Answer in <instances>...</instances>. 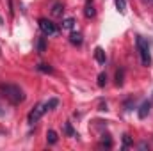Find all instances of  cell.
Segmentation results:
<instances>
[{"instance_id":"obj_8","label":"cell","mask_w":153,"mask_h":151,"mask_svg":"<svg viewBox=\"0 0 153 151\" xmlns=\"http://www.w3.org/2000/svg\"><path fill=\"white\" fill-rule=\"evenodd\" d=\"M62 13H64V5L61 2H55L53 7H52V14L53 16H62Z\"/></svg>"},{"instance_id":"obj_10","label":"cell","mask_w":153,"mask_h":151,"mask_svg":"<svg viewBox=\"0 0 153 151\" xmlns=\"http://www.w3.org/2000/svg\"><path fill=\"white\" fill-rule=\"evenodd\" d=\"M57 139H59V137H57V132H55V130H48V132H46V141H48V144H55Z\"/></svg>"},{"instance_id":"obj_7","label":"cell","mask_w":153,"mask_h":151,"mask_svg":"<svg viewBox=\"0 0 153 151\" xmlns=\"http://www.w3.org/2000/svg\"><path fill=\"white\" fill-rule=\"evenodd\" d=\"M82 41H84V38H82V34H80V32H71V34H70V43H71V44L80 46V44H82Z\"/></svg>"},{"instance_id":"obj_19","label":"cell","mask_w":153,"mask_h":151,"mask_svg":"<svg viewBox=\"0 0 153 151\" xmlns=\"http://www.w3.org/2000/svg\"><path fill=\"white\" fill-rule=\"evenodd\" d=\"M128 146H130V137H128V135H123V148L126 150Z\"/></svg>"},{"instance_id":"obj_17","label":"cell","mask_w":153,"mask_h":151,"mask_svg":"<svg viewBox=\"0 0 153 151\" xmlns=\"http://www.w3.org/2000/svg\"><path fill=\"white\" fill-rule=\"evenodd\" d=\"M105 84H107V75L105 73H100L98 75V87H105Z\"/></svg>"},{"instance_id":"obj_12","label":"cell","mask_w":153,"mask_h":151,"mask_svg":"<svg viewBox=\"0 0 153 151\" xmlns=\"http://www.w3.org/2000/svg\"><path fill=\"white\" fill-rule=\"evenodd\" d=\"M94 13H96V11H94L93 4L87 0V4H85V16H87V18H93V16H94Z\"/></svg>"},{"instance_id":"obj_4","label":"cell","mask_w":153,"mask_h":151,"mask_svg":"<svg viewBox=\"0 0 153 151\" xmlns=\"http://www.w3.org/2000/svg\"><path fill=\"white\" fill-rule=\"evenodd\" d=\"M48 109H46V105L45 103H39V105H36L32 110H30V114H29V123L30 124H34V123H38L39 119L45 115V112H46Z\"/></svg>"},{"instance_id":"obj_20","label":"cell","mask_w":153,"mask_h":151,"mask_svg":"<svg viewBox=\"0 0 153 151\" xmlns=\"http://www.w3.org/2000/svg\"><path fill=\"white\" fill-rule=\"evenodd\" d=\"M100 110H107V103H102L100 105Z\"/></svg>"},{"instance_id":"obj_16","label":"cell","mask_w":153,"mask_h":151,"mask_svg":"<svg viewBox=\"0 0 153 151\" xmlns=\"http://www.w3.org/2000/svg\"><path fill=\"white\" fill-rule=\"evenodd\" d=\"M116 7H117L119 13H125V9H126V0H116Z\"/></svg>"},{"instance_id":"obj_2","label":"cell","mask_w":153,"mask_h":151,"mask_svg":"<svg viewBox=\"0 0 153 151\" xmlns=\"http://www.w3.org/2000/svg\"><path fill=\"white\" fill-rule=\"evenodd\" d=\"M135 43H137V50H139L143 66H150V64H152V53H150V44H148V41L144 38H141V36H137Z\"/></svg>"},{"instance_id":"obj_11","label":"cell","mask_w":153,"mask_h":151,"mask_svg":"<svg viewBox=\"0 0 153 151\" xmlns=\"http://www.w3.org/2000/svg\"><path fill=\"white\" fill-rule=\"evenodd\" d=\"M123 78H125V70L121 68V70H117V71H116V85H117V87H121V85H123Z\"/></svg>"},{"instance_id":"obj_1","label":"cell","mask_w":153,"mask_h":151,"mask_svg":"<svg viewBox=\"0 0 153 151\" xmlns=\"http://www.w3.org/2000/svg\"><path fill=\"white\" fill-rule=\"evenodd\" d=\"M0 93L5 100H9L11 105H20L25 101V93L22 87L14 84H0Z\"/></svg>"},{"instance_id":"obj_18","label":"cell","mask_w":153,"mask_h":151,"mask_svg":"<svg viewBox=\"0 0 153 151\" xmlns=\"http://www.w3.org/2000/svg\"><path fill=\"white\" fill-rule=\"evenodd\" d=\"M64 130H66V133H68V135H71V137H75V132H73V128H71V124H70V123H66V126H64Z\"/></svg>"},{"instance_id":"obj_3","label":"cell","mask_w":153,"mask_h":151,"mask_svg":"<svg viewBox=\"0 0 153 151\" xmlns=\"http://www.w3.org/2000/svg\"><path fill=\"white\" fill-rule=\"evenodd\" d=\"M38 23H39V29L43 30V34H46V36H55L57 34V27H55L53 21H50L46 18H39Z\"/></svg>"},{"instance_id":"obj_6","label":"cell","mask_w":153,"mask_h":151,"mask_svg":"<svg viewBox=\"0 0 153 151\" xmlns=\"http://www.w3.org/2000/svg\"><path fill=\"white\" fill-rule=\"evenodd\" d=\"M94 59H96V62L98 64H105L107 62V55H105V52H103V48H96L94 50Z\"/></svg>"},{"instance_id":"obj_9","label":"cell","mask_w":153,"mask_h":151,"mask_svg":"<svg viewBox=\"0 0 153 151\" xmlns=\"http://www.w3.org/2000/svg\"><path fill=\"white\" fill-rule=\"evenodd\" d=\"M36 68H38V71H41V73H46V75H52V73H53V68H52L50 64H45V62L38 64Z\"/></svg>"},{"instance_id":"obj_13","label":"cell","mask_w":153,"mask_h":151,"mask_svg":"<svg viewBox=\"0 0 153 151\" xmlns=\"http://www.w3.org/2000/svg\"><path fill=\"white\" fill-rule=\"evenodd\" d=\"M45 105H46V109H48V110H53V109L59 105V100H57V98H50Z\"/></svg>"},{"instance_id":"obj_5","label":"cell","mask_w":153,"mask_h":151,"mask_svg":"<svg viewBox=\"0 0 153 151\" xmlns=\"http://www.w3.org/2000/svg\"><path fill=\"white\" fill-rule=\"evenodd\" d=\"M150 110H152V101H144V103L139 107V112H137L139 119H144V117L150 114Z\"/></svg>"},{"instance_id":"obj_15","label":"cell","mask_w":153,"mask_h":151,"mask_svg":"<svg viewBox=\"0 0 153 151\" xmlns=\"http://www.w3.org/2000/svg\"><path fill=\"white\" fill-rule=\"evenodd\" d=\"M73 25H75V20L73 18H66L62 21V29H73Z\"/></svg>"},{"instance_id":"obj_14","label":"cell","mask_w":153,"mask_h":151,"mask_svg":"<svg viewBox=\"0 0 153 151\" xmlns=\"http://www.w3.org/2000/svg\"><path fill=\"white\" fill-rule=\"evenodd\" d=\"M45 50H46V39L39 38L38 39V52L39 53H45Z\"/></svg>"}]
</instances>
